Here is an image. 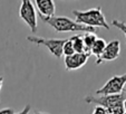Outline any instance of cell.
<instances>
[{
    "mask_svg": "<svg viewBox=\"0 0 126 114\" xmlns=\"http://www.w3.org/2000/svg\"><path fill=\"white\" fill-rule=\"evenodd\" d=\"M124 93L116 95H87L85 97V102L87 104H94L96 106H102L110 114H124Z\"/></svg>",
    "mask_w": 126,
    "mask_h": 114,
    "instance_id": "obj_1",
    "label": "cell"
},
{
    "mask_svg": "<svg viewBox=\"0 0 126 114\" xmlns=\"http://www.w3.org/2000/svg\"><path fill=\"white\" fill-rule=\"evenodd\" d=\"M45 24H48L50 27L54 28V30L57 33H93L96 34V28H92V27L84 26L81 24L71 20L68 17H62V16H54L50 18H44L40 17Z\"/></svg>",
    "mask_w": 126,
    "mask_h": 114,
    "instance_id": "obj_2",
    "label": "cell"
},
{
    "mask_svg": "<svg viewBox=\"0 0 126 114\" xmlns=\"http://www.w3.org/2000/svg\"><path fill=\"white\" fill-rule=\"evenodd\" d=\"M73 15L76 18V22L84 26L92 28L99 27L104 29H110V25L107 24L100 6L88 10H73Z\"/></svg>",
    "mask_w": 126,
    "mask_h": 114,
    "instance_id": "obj_3",
    "label": "cell"
},
{
    "mask_svg": "<svg viewBox=\"0 0 126 114\" xmlns=\"http://www.w3.org/2000/svg\"><path fill=\"white\" fill-rule=\"evenodd\" d=\"M27 40L37 46H45L52 56L60 58L63 56V45L65 39H50V38L37 37V36H27Z\"/></svg>",
    "mask_w": 126,
    "mask_h": 114,
    "instance_id": "obj_4",
    "label": "cell"
},
{
    "mask_svg": "<svg viewBox=\"0 0 126 114\" xmlns=\"http://www.w3.org/2000/svg\"><path fill=\"white\" fill-rule=\"evenodd\" d=\"M126 85V73L122 75H115L110 77L103 87L96 91L97 95H116L122 94Z\"/></svg>",
    "mask_w": 126,
    "mask_h": 114,
    "instance_id": "obj_5",
    "label": "cell"
},
{
    "mask_svg": "<svg viewBox=\"0 0 126 114\" xmlns=\"http://www.w3.org/2000/svg\"><path fill=\"white\" fill-rule=\"evenodd\" d=\"M19 16L32 33L37 31L38 22H37V12H36V8L33 6V1L22 0L21 5H20Z\"/></svg>",
    "mask_w": 126,
    "mask_h": 114,
    "instance_id": "obj_6",
    "label": "cell"
},
{
    "mask_svg": "<svg viewBox=\"0 0 126 114\" xmlns=\"http://www.w3.org/2000/svg\"><path fill=\"white\" fill-rule=\"evenodd\" d=\"M119 54H121V41L118 39L112 40L106 45L103 54L96 59V65H100L104 62H112L118 58Z\"/></svg>",
    "mask_w": 126,
    "mask_h": 114,
    "instance_id": "obj_7",
    "label": "cell"
},
{
    "mask_svg": "<svg viewBox=\"0 0 126 114\" xmlns=\"http://www.w3.org/2000/svg\"><path fill=\"white\" fill-rule=\"evenodd\" d=\"M91 54L87 53H81V54H73L71 56L65 57V68L67 71H76L79 69L87 63Z\"/></svg>",
    "mask_w": 126,
    "mask_h": 114,
    "instance_id": "obj_8",
    "label": "cell"
},
{
    "mask_svg": "<svg viewBox=\"0 0 126 114\" xmlns=\"http://www.w3.org/2000/svg\"><path fill=\"white\" fill-rule=\"evenodd\" d=\"M33 6L38 10L39 17L44 18H50L55 16L56 6L52 0H36L33 1Z\"/></svg>",
    "mask_w": 126,
    "mask_h": 114,
    "instance_id": "obj_9",
    "label": "cell"
},
{
    "mask_svg": "<svg viewBox=\"0 0 126 114\" xmlns=\"http://www.w3.org/2000/svg\"><path fill=\"white\" fill-rule=\"evenodd\" d=\"M106 45H107V43L104 40V39H103V38H97V39H96V41L94 43L93 47H92L91 50H89V54L93 55V56H95L96 59H97L98 57L103 54V52H104Z\"/></svg>",
    "mask_w": 126,
    "mask_h": 114,
    "instance_id": "obj_10",
    "label": "cell"
},
{
    "mask_svg": "<svg viewBox=\"0 0 126 114\" xmlns=\"http://www.w3.org/2000/svg\"><path fill=\"white\" fill-rule=\"evenodd\" d=\"M69 40L71 41V45H73V48H74L75 53H77V54L86 53L85 52V46H84V41H83V36L74 35L73 37L69 38Z\"/></svg>",
    "mask_w": 126,
    "mask_h": 114,
    "instance_id": "obj_11",
    "label": "cell"
},
{
    "mask_svg": "<svg viewBox=\"0 0 126 114\" xmlns=\"http://www.w3.org/2000/svg\"><path fill=\"white\" fill-rule=\"evenodd\" d=\"M97 36L96 34H93V33H86L83 35V41H84V46H85V52L89 54V50L91 48L93 47L94 43L96 41L97 39Z\"/></svg>",
    "mask_w": 126,
    "mask_h": 114,
    "instance_id": "obj_12",
    "label": "cell"
},
{
    "mask_svg": "<svg viewBox=\"0 0 126 114\" xmlns=\"http://www.w3.org/2000/svg\"><path fill=\"white\" fill-rule=\"evenodd\" d=\"M73 54H75L74 48H73V45H71V41L68 39H65V43L63 45V55L65 57L67 56H71Z\"/></svg>",
    "mask_w": 126,
    "mask_h": 114,
    "instance_id": "obj_13",
    "label": "cell"
},
{
    "mask_svg": "<svg viewBox=\"0 0 126 114\" xmlns=\"http://www.w3.org/2000/svg\"><path fill=\"white\" fill-rule=\"evenodd\" d=\"M112 25L114 27H116L117 29H119V30L122 31V33L125 35V38H126V24L123 21H119V20H116V19H114L112 21Z\"/></svg>",
    "mask_w": 126,
    "mask_h": 114,
    "instance_id": "obj_14",
    "label": "cell"
},
{
    "mask_svg": "<svg viewBox=\"0 0 126 114\" xmlns=\"http://www.w3.org/2000/svg\"><path fill=\"white\" fill-rule=\"evenodd\" d=\"M92 114H110L104 107L102 106H95V109L93 110V113Z\"/></svg>",
    "mask_w": 126,
    "mask_h": 114,
    "instance_id": "obj_15",
    "label": "cell"
},
{
    "mask_svg": "<svg viewBox=\"0 0 126 114\" xmlns=\"http://www.w3.org/2000/svg\"><path fill=\"white\" fill-rule=\"evenodd\" d=\"M0 114H15L14 109H2L0 110Z\"/></svg>",
    "mask_w": 126,
    "mask_h": 114,
    "instance_id": "obj_16",
    "label": "cell"
},
{
    "mask_svg": "<svg viewBox=\"0 0 126 114\" xmlns=\"http://www.w3.org/2000/svg\"><path fill=\"white\" fill-rule=\"evenodd\" d=\"M30 105H26V106L24 107V110L22 111H20L19 113H15V114H28L29 113V111H30Z\"/></svg>",
    "mask_w": 126,
    "mask_h": 114,
    "instance_id": "obj_17",
    "label": "cell"
},
{
    "mask_svg": "<svg viewBox=\"0 0 126 114\" xmlns=\"http://www.w3.org/2000/svg\"><path fill=\"white\" fill-rule=\"evenodd\" d=\"M2 82H3V77L0 76V91H1V87H2Z\"/></svg>",
    "mask_w": 126,
    "mask_h": 114,
    "instance_id": "obj_18",
    "label": "cell"
},
{
    "mask_svg": "<svg viewBox=\"0 0 126 114\" xmlns=\"http://www.w3.org/2000/svg\"><path fill=\"white\" fill-rule=\"evenodd\" d=\"M124 111H125V113H126V100L124 101Z\"/></svg>",
    "mask_w": 126,
    "mask_h": 114,
    "instance_id": "obj_19",
    "label": "cell"
},
{
    "mask_svg": "<svg viewBox=\"0 0 126 114\" xmlns=\"http://www.w3.org/2000/svg\"><path fill=\"white\" fill-rule=\"evenodd\" d=\"M36 114H49V113H44V112H39V113H36Z\"/></svg>",
    "mask_w": 126,
    "mask_h": 114,
    "instance_id": "obj_20",
    "label": "cell"
},
{
    "mask_svg": "<svg viewBox=\"0 0 126 114\" xmlns=\"http://www.w3.org/2000/svg\"><path fill=\"white\" fill-rule=\"evenodd\" d=\"M124 114H126V113H124Z\"/></svg>",
    "mask_w": 126,
    "mask_h": 114,
    "instance_id": "obj_21",
    "label": "cell"
}]
</instances>
